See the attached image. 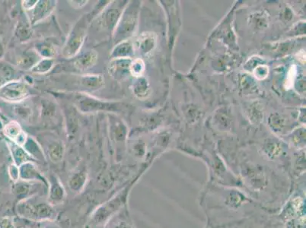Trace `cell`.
<instances>
[{
	"mask_svg": "<svg viewBox=\"0 0 306 228\" xmlns=\"http://www.w3.org/2000/svg\"><path fill=\"white\" fill-rule=\"evenodd\" d=\"M132 46L127 41L120 42L114 48L111 52V57L112 59H121V58H128L131 54Z\"/></svg>",
	"mask_w": 306,
	"mask_h": 228,
	"instance_id": "13",
	"label": "cell"
},
{
	"mask_svg": "<svg viewBox=\"0 0 306 228\" xmlns=\"http://www.w3.org/2000/svg\"><path fill=\"white\" fill-rule=\"evenodd\" d=\"M130 64L131 62L128 58L112 59L108 66L109 74L115 80H122L126 77L128 72H130Z\"/></svg>",
	"mask_w": 306,
	"mask_h": 228,
	"instance_id": "8",
	"label": "cell"
},
{
	"mask_svg": "<svg viewBox=\"0 0 306 228\" xmlns=\"http://www.w3.org/2000/svg\"><path fill=\"white\" fill-rule=\"evenodd\" d=\"M122 195H118V197L111 200L108 202L101 205L95 213L94 214L93 220L96 224L104 223L113 214L115 213L122 205Z\"/></svg>",
	"mask_w": 306,
	"mask_h": 228,
	"instance_id": "3",
	"label": "cell"
},
{
	"mask_svg": "<svg viewBox=\"0 0 306 228\" xmlns=\"http://www.w3.org/2000/svg\"><path fill=\"white\" fill-rule=\"evenodd\" d=\"M55 1H37L35 6L29 11L31 12L30 21L35 24L41 22L51 15L56 7Z\"/></svg>",
	"mask_w": 306,
	"mask_h": 228,
	"instance_id": "7",
	"label": "cell"
},
{
	"mask_svg": "<svg viewBox=\"0 0 306 228\" xmlns=\"http://www.w3.org/2000/svg\"><path fill=\"white\" fill-rule=\"evenodd\" d=\"M87 182V173L84 171H79L69 178L68 185L72 193H80L84 189Z\"/></svg>",
	"mask_w": 306,
	"mask_h": 228,
	"instance_id": "10",
	"label": "cell"
},
{
	"mask_svg": "<svg viewBox=\"0 0 306 228\" xmlns=\"http://www.w3.org/2000/svg\"><path fill=\"white\" fill-rule=\"evenodd\" d=\"M36 53L44 57V59H53L56 54V48L50 43L42 42L35 46Z\"/></svg>",
	"mask_w": 306,
	"mask_h": 228,
	"instance_id": "15",
	"label": "cell"
},
{
	"mask_svg": "<svg viewBox=\"0 0 306 228\" xmlns=\"http://www.w3.org/2000/svg\"><path fill=\"white\" fill-rule=\"evenodd\" d=\"M130 71L133 76L138 77L143 72V62L140 59H136L130 64Z\"/></svg>",
	"mask_w": 306,
	"mask_h": 228,
	"instance_id": "19",
	"label": "cell"
},
{
	"mask_svg": "<svg viewBox=\"0 0 306 228\" xmlns=\"http://www.w3.org/2000/svg\"><path fill=\"white\" fill-rule=\"evenodd\" d=\"M19 171V178L23 181H38L42 183L46 187H48V180L40 173L33 163L26 162L21 165Z\"/></svg>",
	"mask_w": 306,
	"mask_h": 228,
	"instance_id": "6",
	"label": "cell"
},
{
	"mask_svg": "<svg viewBox=\"0 0 306 228\" xmlns=\"http://www.w3.org/2000/svg\"><path fill=\"white\" fill-rule=\"evenodd\" d=\"M54 59H43L41 61H39L37 63L31 68V71L35 73H46L49 72L53 66H54Z\"/></svg>",
	"mask_w": 306,
	"mask_h": 228,
	"instance_id": "17",
	"label": "cell"
},
{
	"mask_svg": "<svg viewBox=\"0 0 306 228\" xmlns=\"http://www.w3.org/2000/svg\"><path fill=\"white\" fill-rule=\"evenodd\" d=\"M8 135L9 137L15 142L18 145H22L26 143L27 140V136L26 133L22 132V129L18 123H12L9 124V128L8 129Z\"/></svg>",
	"mask_w": 306,
	"mask_h": 228,
	"instance_id": "11",
	"label": "cell"
},
{
	"mask_svg": "<svg viewBox=\"0 0 306 228\" xmlns=\"http://www.w3.org/2000/svg\"><path fill=\"white\" fill-rule=\"evenodd\" d=\"M64 151H65V148L62 142L54 143L52 146H51L48 151L50 159L54 163L60 162L63 158Z\"/></svg>",
	"mask_w": 306,
	"mask_h": 228,
	"instance_id": "16",
	"label": "cell"
},
{
	"mask_svg": "<svg viewBox=\"0 0 306 228\" xmlns=\"http://www.w3.org/2000/svg\"><path fill=\"white\" fill-rule=\"evenodd\" d=\"M129 228V227L127 226V225H125V224H120V225H118V226L116 227V228Z\"/></svg>",
	"mask_w": 306,
	"mask_h": 228,
	"instance_id": "23",
	"label": "cell"
},
{
	"mask_svg": "<svg viewBox=\"0 0 306 228\" xmlns=\"http://www.w3.org/2000/svg\"><path fill=\"white\" fill-rule=\"evenodd\" d=\"M47 223L44 224L41 228H61L59 225L54 223L52 221H47Z\"/></svg>",
	"mask_w": 306,
	"mask_h": 228,
	"instance_id": "22",
	"label": "cell"
},
{
	"mask_svg": "<svg viewBox=\"0 0 306 228\" xmlns=\"http://www.w3.org/2000/svg\"><path fill=\"white\" fill-rule=\"evenodd\" d=\"M37 0H34V1H24L23 2V7L25 10L26 11H31V10L34 6H35L36 3H37Z\"/></svg>",
	"mask_w": 306,
	"mask_h": 228,
	"instance_id": "21",
	"label": "cell"
},
{
	"mask_svg": "<svg viewBox=\"0 0 306 228\" xmlns=\"http://www.w3.org/2000/svg\"><path fill=\"white\" fill-rule=\"evenodd\" d=\"M18 213L26 219L36 222L53 221L56 218L55 209L48 201L31 197L22 200L18 206Z\"/></svg>",
	"mask_w": 306,
	"mask_h": 228,
	"instance_id": "1",
	"label": "cell"
},
{
	"mask_svg": "<svg viewBox=\"0 0 306 228\" xmlns=\"http://www.w3.org/2000/svg\"><path fill=\"white\" fill-rule=\"evenodd\" d=\"M89 23L90 19L88 15H83V17L76 22L74 27L72 28L65 47L62 50L64 57L71 58L78 54L84 42Z\"/></svg>",
	"mask_w": 306,
	"mask_h": 228,
	"instance_id": "2",
	"label": "cell"
},
{
	"mask_svg": "<svg viewBox=\"0 0 306 228\" xmlns=\"http://www.w3.org/2000/svg\"><path fill=\"white\" fill-rule=\"evenodd\" d=\"M48 199L47 201L53 206L61 205L66 200V190L59 179L52 176L48 181Z\"/></svg>",
	"mask_w": 306,
	"mask_h": 228,
	"instance_id": "4",
	"label": "cell"
},
{
	"mask_svg": "<svg viewBox=\"0 0 306 228\" xmlns=\"http://www.w3.org/2000/svg\"><path fill=\"white\" fill-rule=\"evenodd\" d=\"M104 83L102 76H98V75L85 76L82 79V84L89 90H97L102 87Z\"/></svg>",
	"mask_w": 306,
	"mask_h": 228,
	"instance_id": "14",
	"label": "cell"
},
{
	"mask_svg": "<svg viewBox=\"0 0 306 228\" xmlns=\"http://www.w3.org/2000/svg\"><path fill=\"white\" fill-rule=\"evenodd\" d=\"M122 14V3H113L101 16L102 26L108 30H115Z\"/></svg>",
	"mask_w": 306,
	"mask_h": 228,
	"instance_id": "5",
	"label": "cell"
},
{
	"mask_svg": "<svg viewBox=\"0 0 306 228\" xmlns=\"http://www.w3.org/2000/svg\"><path fill=\"white\" fill-rule=\"evenodd\" d=\"M31 186L27 181H25L24 183L18 185L16 186V190H15V193L17 194L18 197H21L22 200L31 197Z\"/></svg>",
	"mask_w": 306,
	"mask_h": 228,
	"instance_id": "18",
	"label": "cell"
},
{
	"mask_svg": "<svg viewBox=\"0 0 306 228\" xmlns=\"http://www.w3.org/2000/svg\"><path fill=\"white\" fill-rule=\"evenodd\" d=\"M19 37L22 39V40H28L30 38L31 36V31L30 26L27 22H25V24L22 25L21 27L19 28Z\"/></svg>",
	"mask_w": 306,
	"mask_h": 228,
	"instance_id": "20",
	"label": "cell"
},
{
	"mask_svg": "<svg viewBox=\"0 0 306 228\" xmlns=\"http://www.w3.org/2000/svg\"><path fill=\"white\" fill-rule=\"evenodd\" d=\"M98 59V54L95 51H90L79 56L75 61V66L81 71L87 70L92 67Z\"/></svg>",
	"mask_w": 306,
	"mask_h": 228,
	"instance_id": "9",
	"label": "cell"
},
{
	"mask_svg": "<svg viewBox=\"0 0 306 228\" xmlns=\"http://www.w3.org/2000/svg\"><path fill=\"white\" fill-rule=\"evenodd\" d=\"M12 89H9V93L7 95L13 101H19L24 99L29 95V89L26 83H15L12 85Z\"/></svg>",
	"mask_w": 306,
	"mask_h": 228,
	"instance_id": "12",
	"label": "cell"
}]
</instances>
